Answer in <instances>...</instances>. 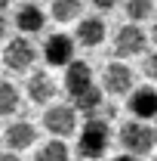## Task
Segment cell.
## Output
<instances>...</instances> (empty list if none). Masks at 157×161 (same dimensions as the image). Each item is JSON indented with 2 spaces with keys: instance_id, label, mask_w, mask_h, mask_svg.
<instances>
[{
  "instance_id": "obj_15",
  "label": "cell",
  "mask_w": 157,
  "mask_h": 161,
  "mask_svg": "<svg viewBox=\"0 0 157 161\" xmlns=\"http://www.w3.org/2000/svg\"><path fill=\"white\" fill-rule=\"evenodd\" d=\"M68 158H71L68 146H65L62 140H49L46 146L37 149V158H34V161H68Z\"/></svg>"
},
{
  "instance_id": "obj_16",
  "label": "cell",
  "mask_w": 157,
  "mask_h": 161,
  "mask_svg": "<svg viewBox=\"0 0 157 161\" xmlns=\"http://www.w3.org/2000/svg\"><path fill=\"white\" fill-rule=\"evenodd\" d=\"M19 90H16V84H9V80H3L0 84V115H13V112H19Z\"/></svg>"
},
{
  "instance_id": "obj_13",
  "label": "cell",
  "mask_w": 157,
  "mask_h": 161,
  "mask_svg": "<svg viewBox=\"0 0 157 161\" xmlns=\"http://www.w3.org/2000/svg\"><path fill=\"white\" fill-rule=\"evenodd\" d=\"M43 25H46V16H43L40 6H34V3L19 6V13H16V28H19V31L37 34V31H43Z\"/></svg>"
},
{
  "instance_id": "obj_4",
  "label": "cell",
  "mask_w": 157,
  "mask_h": 161,
  "mask_svg": "<svg viewBox=\"0 0 157 161\" xmlns=\"http://www.w3.org/2000/svg\"><path fill=\"white\" fill-rule=\"evenodd\" d=\"M34 59H37V50L28 37H13L3 50V65L9 71H28L34 65Z\"/></svg>"
},
{
  "instance_id": "obj_21",
  "label": "cell",
  "mask_w": 157,
  "mask_h": 161,
  "mask_svg": "<svg viewBox=\"0 0 157 161\" xmlns=\"http://www.w3.org/2000/svg\"><path fill=\"white\" fill-rule=\"evenodd\" d=\"M0 161H22L19 155H13V152H0Z\"/></svg>"
},
{
  "instance_id": "obj_25",
  "label": "cell",
  "mask_w": 157,
  "mask_h": 161,
  "mask_svg": "<svg viewBox=\"0 0 157 161\" xmlns=\"http://www.w3.org/2000/svg\"><path fill=\"white\" fill-rule=\"evenodd\" d=\"M6 3H9V0H0V6H6Z\"/></svg>"
},
{
  "instance_id": "obj_23",
  "label": "cell",
  "mask_w": 157,
  "mask_h": 161,
  "mask_svg": "<svg viewBox=\"0 0 157 161\" xmlns=\"http://www.w3.org/2000/svg\"><path fill=\"white\" fill-rule=\"evenodd\" d=\"M3 34H6V19L0 16V40H3Z\"/></svg>"
},
{
  "instance_id": "obj_17",
  "label": "cell",
  "mask_w": 157,
  "mask_h": 161,
  "mask_svg": "<svg viewBox=\"0 0 157 161\" xmlns=\"http://www.w3.org/2000/svg\"><path fill=\"white\" fill-rule=\"evenodd\" d=\"M83 3L80 0H53V19L56 22H71L80 16Z\"/></svg>"
},
{
  "instance_id": "obj_18",
  "label": "cell",
  "mask_w": 157,
  "mask_h": 161,
  "mask_svg": "<svg viewBox=\"0 0 157 161\" xmlns=\"http://www.w3.org/2000/svg\"><path fill=\"white\" fill-rule=\"evenodd\" d=\"M151 9H154L151 0H126V16H129V22H145L151 16Z\"/></svg>"
},
{
  "instance_id": "obj_2",
  "label": "cell",
  "mask_w": 157,
  "mask_h": 161,
  "mask_svg": "<svg viewBox=\"0 0 157 161\" xmlns=\"http://www.w3.org/2000/svg\"><path fill=\"white\" fill-rule=\"evenodd\" d=\"M154 127H148L145 121H126L120 127V146L126 149V155H148L154 149Z\"/></svg>"
},
{
  "instance_id": "obj_5",
  "label": "cell",
  "mask_w": 157,
  "mask_h": 161,
  "mask_svg": "<svg viewBox=\"0 0 157 161\" xmlns=\"http://www.w3.org/2000/svg\"><path fill=\"white\" fill-rule=\"evenodd\" d=\"M145 47H148V34L139 28L136 22L123 25L117 34H114V50H117V56H139V53H145Z\"/></svg>"
},
{
  "instance_id": "obj_22",
  "label": "cell",
  "mask_w": 157,
  "mask_h": 161,
  "mask_svg": "<svg viewBox=\"0 0 157 161\" xmlns=\"http://www.w3.org/2000/svg\"><path fill=\"white\" fill-rule=\"evenodd\" d=\"M114 161H142V158H136V155H126V152H123V155H117Z\"/></svg>"
},
{
  "instance_id": "obj_6",
  "label": "cell",
  "mask_w": 157,
  "mask_h": 161,
  "mask_svg": "<svg viewBox=\"0 0 157 161\" xmlns=\"http://www.w3.org/2000/svg\"><path fill=\"white\" fill-rule=\"evenodd\" d=\"M133 68L129 65H123V62H111V65H105V71H102V84H105V90L108 93H114V96H123V93H133Z\"/></svg>"
},
{
  "instance_id": "obj_1",
  "label": "cell",
  "mask_w": 157,
  "mask_h": 161,
  "mask_svg": "<svg viewBox=\"0 0 157 161\" xmlns=\"http://www.w3.org/2000/svg\"><path fill=\"white\" fill-rule=\"evenodd\" d=\"M111 142V127L105 118H89L83 124V133L77 136V152L83 158H102Z\"/></svg>"
},
{
  "instance_id": "obj_7",
  "label": "cell",
  "mask_w": 157,
  "mask_h": 161,
  "mask_svg": "<svg viewBox=\"0 0 157 161\" xmlns=\"http://www.w3.org/2000/svg\"><path fill=\"white\" fill-rule=\"evenodd\" d=\"M43 59L49 65H71L74 62V40L68 34H49L46 43H43Z\"/></svg>"
},
{
  "instance_id": "obj_14",
  "label": "cell",
  "mask_w": 157,
  "mask_h": 161,
  "mask_svg": "<svg viewBox=\"0 0 157 161\" xmlns=\"http://www.w3.org/2000/svg\"><path fill=\"white\" fill-rule=\"evenodd\" d=\"M74 108H80V112H86L89 118H96L99 112L105 108V105H102V90H99L96 84H93L89 90H83V93H80L77 99H74Z\"/></svg>"
},
{
  "instance_id": "obj_19",
  "label": "cell",
  "mask_w": 157,
  "mask_h": 161,
  "mask_svg": "<svg viewBox=\"0 0 157 161\" xmlns=\"http://www.w3.org/2000/svg\"><path fill=\"white\" fill-rule=\"evenodd\" d=\"M142 68H145V78L148 80H157V53H148Z\"/></svg>"
},
{
  "instance_id": "obj_10",
  "label": "cell",
  "mask_w": 157,
  "mask_h": 161,
  "mask_svg": "<svg viewBox=\"0 0 157 161\" xmlns=\"http://www.w3.org/2000/svg\"><path fill=\"white\" fill-rule=\"evenodd\" d=\"M3 140L9 146V152H22V149H31V146H34L37 130H34V124H28V121H16V124L6 127Z\"/></svg>"
},
{
  "instance_id": "obj_9",
  "label": "cell",
  "mask_w": 157,
  "mask_h": 161,
  "mask_svg": "<svg viewBox=\"0 0 157 161\" xmlns=\"http://www.w3.org/2000/svg\"><path fill=\"white\" fill-rule=\"evenodd\" d=\"M89 87H93V68L86 62H71L65 68V90H68V96L77 99L80 93L89 90Z\"/></svg>"
},
{
  "instance_id": "obj_26",
  "label": "cell",
  "mask_w": 157,
  "mask_h": 161,
  "mask_svg": "<svg viewBox=\"0 0 157 161\" xmlns=\"http://www.w3.org/2000/svg\"><path fill=\"white\" fill-rule=\"evenodd\" d=\"M154 140H157V127H154Z\"/></svg>"
},
{
  "instance_id": "obj_12",
  "label": "cell",
  "mask_w": 157,
  "mask_h": 161,
  "mask_svg": "<svg viewBox=\"0 0 157 161\" xmlns=\"http://www.w3.org/2000/svg\"><path fill=\"white\" fill-rule=\"evenodd\" d=\"M28 96H31V102H37V105H46V102L56 96V80L49 78L46 71H34L28 78Z\"/></svg>"
},
{
  "instance_id": "obj_11",
  "label": "cell",
  "mask_w": 157,
  "mask_h": 161,
  "mask_svg": "<svg viewBox=\"0 0 157 161\" xmlns=\"http://www.w3.org/2000/svg\"><path fill=\"white\" fill-rule=\"evenodd\" d=\"M74 34H77V43H83V47H99L105 40V34H108V28H105V19L89 16V19H80Z\"/></svg>"
},
{
  "instance_id": "obj_3",
  "label": "cell",
  "mask_w": 157,
  "mask_h": 161,
  "mask_svg": "<svg viewBox=\"0 0 157 161\" xmlns=\"http://www.w3.org/2000/svg\"><path fill=\"white\" fill-rule=\"evenodd\" d=\"M43 127L49 130V133H56V140L62 136H71L74 130H77V108L74 105H49L46 108V115H43Z\"/></svg>"
},
{
  "instance_id": "obj_20",
  "label": "cell",
  "mask_w": 157,
  "mask_h": 161,
  "mask_svg": "<svg viewBox=\"0 0 157 161\" xmlns=\"http://www.w3.org/2000/svg\"><path fill=\"white\" fill-rule=\"evenodd\" d=\"M120 0H93V6H99V9H114Z\"/></svg>"
},
{
  "instance_id": "obj_24",
  "label": "cell",
  "mask_w": 157,
  "mask_h": 161,
  "mask_svg": "<svg viewBox=\"0 0 157 161\" xmlns=\"http://www.w3.org/2000/svg\"><path fill=\"white\" fill-rule=\"evenodd\" d=\"M151 37H154V43H157V25H154V31H151Z\"/></svg>"
},
{
  "instance_id": "obj_8",
  "label": "cell",
  "mask_w": 157,
  "mask_h": 161,
  "mask_svg": "<svg viewBox=\"0 0 157 161\" xmlns=\"http://www.w3.org/2000/svg\"><path fill=\"white\" fill-rule=\"evenodd\" d=\"M126 108L133 112V118H136V121L157 118V90H154V87H139V90H133Z\"/></svg>"
}]
</instances>
